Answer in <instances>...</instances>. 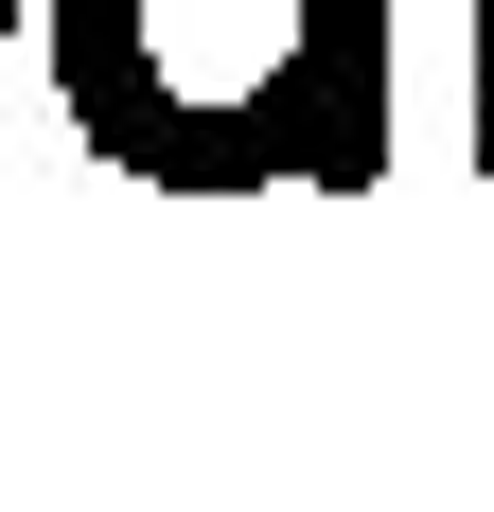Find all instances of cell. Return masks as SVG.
<instances>
[{"mask_svg":"<svg viewBox=\"0 0 494 512\" xmlns=\"http://www.w3.org/2000/svg\"><path fill=\"white\" fill-rule=\"evenodd\" d=\"M53 106L142 195H371L389 177V0H36Z\"/></svg>","mask_w":494,"mask_h":512,"instance_id":"cell-1","label":"cell"},{"mask_svg":"<svg viewBox=\"0 0 494 512\" xmlns=\"http://www.w3.org/2000/svg\"><path fill=\"white\" fill-rule=\"evenodd\" d=\"M459 18H477V53H459V159L494 177V0H459Z\"/></svg>","mask_w":494,"mask_h":512,"instance_id":"cell-2","label":"cell"},{"mask_svg":"<svg viewBox=\"0 0 494 512\" xmlns=\"http://www.w3.org/2000/svg\"><path fill=\"white\" fill-rule=\"evenodd\" d=\"M18 18H36V0H0V71H18Z\"/></svg>","mask_w":494,"mask_h":512,"instance_id":"cell-3","label":"cell"}]
</instances>
